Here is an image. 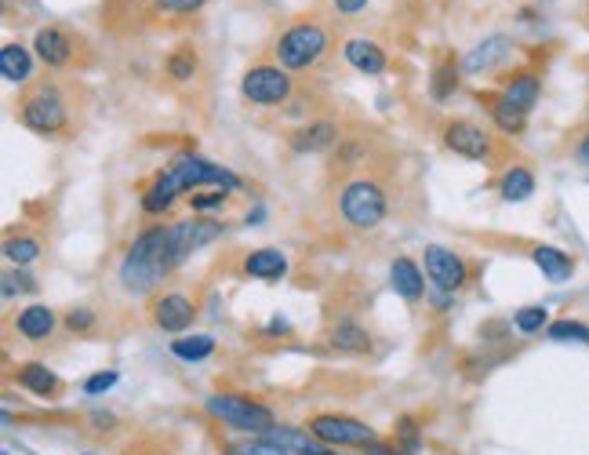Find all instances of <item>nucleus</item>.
Masks as SVG:
<instances>
[{
    "label": "nucleus",
    "mask_w": 589,
    "mask_h": 455,
    "mask_svg": "<svg viewBox=\"0 0 589 455\" xmlns=\"http://www.w3.org/2000/svg\"><path fill=\"white\" fill-rule=\"evenodd\" d=\"M15 383L33 397H44V401H55L62 394V379L51 372L44 361H26L19 364V372H15Z\"/></svg>",
    "instance_id": "nucleus-18"
},
{
    "label": "nucleus",
    "mask_w": 589,
    "mask_h": 455,
    "mask_svg": "<svg viewBox=\"0 0 589 455\" xmlns=\"http://www.w3.org/2000/svg\"><path fill=\"white\" fill-rule=\"evenodd\" d=\"M575 161H579V164H589V128L579 135V142H575Z\"/></svg>",
    "instance_id": "nucleus-42"
},
{
    "label": "nucleus",
    "mask_w": 589,
    "mask_h": 455,
    "mask_svg": "<svg viewBox=\"0 0 589 455\" xmlns=\"http://www.w3.org/2000/svg\"><path fill=\"white\" fill-rule=\"evenodd\" d=\"M422 266H426V281H430L433 292H440V295L462 292L466 281H470L466 259L455 255L451 248H444V244H430V248L422 252Z\"/></svg>",
    "instance_id": "nucleus-10"
},
{
    "label": "nucleus",
    "mask_w": 589,
    "mask_h": 455,
    "mask_svg": "<svg viewBox=\"0 0 589 455\" xmlns=\"http://www.w3.org/2000/svg\"><path fill=\"white\" fill-rule=\"evenodd\" d=\"M84 455H95V452H84Z\"/></svg>",
    "instance_id": "nucleus-43"
},
{
    "label": "nucleus",
    "mask_w": 589,
    "mask_h": 455,
    "mask_svg": "<svg viewBox=\"0 0 589 455\" xmlns=\"http://www.w3.org/2000/svg\"><path fill=\"white\" fill-rule=\"evenodd\" d=\"M444 146L455 157L466 161H484L488 164L495 157V135L488 128H480L477 121H448L444 124Z\"/></svg>",
    "instance_id": "nucleus-11"
},
{
    "label": "nucleus",
    "mask_w": 589,
    "mask_h": 455,
    "mask_svg": "<svg viewBox=\"0 0 589 455\" xmlns=\"http://www.w3.org/2000/svg\"><path fill=\"white\" fill-rule=\"evenodd\" d=\"M150 317H153V324H157L160 332L182 335L193 321H197V303H193L190 295H182V292H164V295H157V299H153Z\"/></svg>",
    "instance_id": "nucleus-13"
},
{
    "label": "nucleus",
    "mask_w": 589,
    "mask_h": 455,
    "mask_svg": "<svg viewBox=\"0 0 589 455\" xmlns=\"http://www.w3.org/2000/svg\"><path fill=\"white\" fill-rule=\"evenodd\" d=\"M306 430L331 448H368L379 441L375 426H368L364 419H353V415H339V412L313 415V419H306Z\"/></svg>",
    "instance_id": "nucleus-7"
},
{
    "label": "nucleus",
    "mask_w": 589,
    "mask_h": 455,
    "mask_svg": "<svg viewBox=\"0 0 589 455\" xmlns=\"http://www.w3.org/2000/svg\"><path fill=\"white\" fill-rule=\"evenodd\" d=\"M513 328L520 335H539L550 328V310L546 306H520L517 314H513Z\"/></svg>",
    "instance_id": "nucleus-33"
},
{
    "label": "nucleus",
    "mask_w": 589,
    "mask_h": 455,
    "mask_svg": "<svg viewBox=\"0 0 589 455\" xmlns=\"http://www.w3.org/2000/svg\"><path fill=\"white\" fill-rule=\"evenodd\" d=\"M240 95L251 106H284L295 95V81L284 66H251L240 77Z\"/></svg>",
    "instance_id": "nucleus-9"
},
{
    "label": "nucleus",
    "mask_w": 589,
    "mask_h": 455,
    "mask_svg": "<svg viewBox=\"0 0 589 455\" xmlns=\"http://www.w3.org/2000/svg\"><path fill=\"white\" fill-rule=\"evenodd\" d=\"M339 215L353 230H379L390 215V193L379 179H368V175L350 179L339 190Z\"/></svg>",
    "instance_id": "nucleus-3"
},
{
    "label": "nucleus",
    "mask_w": 589,
    "mask_h": 455,
    "mask_svg": "<svg viewBox=\"0 0 589 455\" xmlns=\"http://www.w3.org/2000/svg\"><path fill=\"white\" fill-rule=\"evenodd\" d=\"M230 201V190H211V193H193V212H211Z\"/></svg>",
    "instance_id": "nucleus-39"
},
{
    "label": "nucleus",
    "mask_w": 589,
    "mask_h": 455,
    "mask_svg": "<svg viewBox=\"0 0 589 455\" xmlns=\"http://www.w3.org/2000/svg\"><path fill=\"white\" fill-rule=\"evenodd\" d=\"M477 99L484 102V110H488V117L495 121V128H499V132L520 135L524 128H528V113H520L510 99H502L499 91H488V95H477Z\"/></svg>",
    "instance_id": "nucleus-23"
},
{
    "label": "nucleus",
    "mask_w": 589,
    "mask_h": 455,
    "mask_svg": "<svg viewBox=\"0 0 589 455\" xmlns=\"http://www.w3.org/2000/svg\"><path fill=\"white\" fill-rule=\"evenodd\" d=\"M66 328H70L73 335L91 332V328H95V314H91L88 306H77V310H70V314H66Z\"/></svg>",
    "instance_id": "nucleus-38"
},
{
    "label": "nucleus",
    "mask_w": 589,
    "mask_h": 455,
    "mask_svg": "<svg viewBox=\"0 0 589 455\" xmlns=\"http://www.w3.org/2000/svg\"><path fill=\"white\" fill-rule=\"evenodd\" d=\"M15 292H37V281H33L30 273H22V266L4 273V299H11Z\"/></svg>",
    "instance_id": "nucleus-36"
},
{
    "label": "nucleus",
    "mask_w": 589,
    "mask_h": 455,
    "mask_svg": "<svg viewBox=\"0 0 589 455\" xmlns=\"http://www.w3.org/2000/svg\"><path fill=\"white\" fill-rule=\"evenodd\" d=\"M4 255H8L11 266H30L40 259V241L37 237H26V233H11L8 241H4Z\"/></svg>",
    "instance_id": "nucleus-30"
},
{
    "label": "nucleus",
    "mask_w": 589,
    "mask_h": 455,
    "mask_svg": "<svg viewBox=\"0 0 589 455\" xmlns=\"http://www.w3.org/2000/svg\"><path fill=\"white\" fill-rule=\"evenodd\" d=\"M390 284H393V292H397L404 303H419L422 295H426V273H422V266L415 263V259H408V255L393 259Z\"/></svg>",
    "instance_id": "nucleus-20"
},
{
    "label": "nucleus",
    "mask_w": 589,
    "mask_h": 455,
    "mask_svg": "<svg viewBox=\"0 0 589 455\" xmlns=\"http://www.w3.org/2000/svg\"><path fill=\"white\" fill-rule=\"evenodd\" d=\"M19 124L30 128L33 135L44 139H66L73 132V117H70V99L62 95V88L55 81H37L26 84V91L19 95Z\"/></svg>",
    "instance_id": "nucleus-2"
},
{
    "label": "nucleus",
    "mask_w": 589,
    "mask_h": 455,
    "mask_svg": "<svg viewBox=\"0 0 589 455\" xmlns=\"http://www.w3.org/2000/svg\"><path fill=\"white\" fill-rule=\"evenodd\" d=\"M226 226L215 223V219H204V215H193V219H179V223L168 226V263L171 270H179L193 252L208 248L222 237Z\"/></svg>",
    "instance_id": "nucleus-8"
},
{
    "label": "nucleus",
    "mask_w": 589,
    "mask_h": 455,
    "mask_svg": "<svg viewBox=\"0 0 589 455\" xmlns=\"http://www.w3.org/2000/svg\"><path fill=\"white\" fill-rule=\"evenodd\" d=\"M328 51H331V33L324 30L317 19L291 22L288 30L277 37V44H273L277 66H284L288 73L291 70H313Z\"/></svg>",
    "instance_id": "nucleus-4"
},
{
    "label": "nucleus",
    "mask_w": 589,
    "mask_h": 455,
    "mask_svg": "<svg viewBox=\"0 0 589 455\" xmlns=\"http://www.w3.org/2000/svg\"><path fill=\"white\" fill-rule=\"evenodd\" d=\"M262 437L273 441L277 448H284L288 455H339V448L317 441L306 426H273L270 434H262Z\"/></svg>",
    "instance_id": "nucleus-15"
},
{
    "label": "nucleus",
    "mask_w": 589,
    "mask_h": 455,
    "mask_svg": "<svg viewBox=\"0 0 589 455\" xmlns=\"http://www.w3.org/2000/svg\"><path fill=\"white\" fill-rule=\"evenodd\" d=\"M342 59L350 62L357 73H364V77H379V73L390 70L386 51L375 41H368V37H350V41L342 44Z\"/></svg>",
    "instance_id": "nucleus-17"
},
{
    "label": "nucleus",
    "mask_w": 589,
    "mask_h": 455,
    "mask_svg": "<svg viewBox=\"0 0 589 455\" xmlns=\"http://www.w3.org/2000/svg\"><path fill=\"white\" fill-rule=\"evenodd\" d=\"M455 88H459V62H455V59H440L437 70H433V77H430V95L437 102H444Z\"/></svg>",
    "instance_id": "nucleus-31"
},
{
    "label": "nucleus",
    "mask_w": 589,
    "mask_h": 455,
    "mask_svg": "<svg viewBox=\"0 0 589 455\" xmlns=\"http://www.w3.org/2000/svg\"><path fill=\"white\" fill-rule=\"evenodd\" d=\"M55 324H59V317H55L51 306L33 303L15 314V324H11V328H15V335L26 339V343H48L51 335H55Z\"/></svg>",
    "instance_id": "nucleus-16"
},
{
    "label": "nucleus",
    "mask_w": 589,
    "mask_h": 455,
    "mask_svg": "<svg viewBox=\"0 0 589 455\" xmlns=\"http://www.w3.org/2000/svg\"><path fill=\"white\" fill-rule=\"evenodd\" d=\"M364 455H408L400 445H386V441H375V445L364 448Z\"/></svg>",
    "instance_id": "nucleus-41"
},
{
    "label": "nucleus",
    "mask_w": 589,
    "mask_h": 455,
    "mask_svg": "<svg viewBox=\"0 0 589 455\" xmlns=\"http://www.w3.org/2000/svg\"><path fill=\"white\" fill-rule=\"evenodd\" d=\"M171 354L179 361H204L215 354V339L211 335H182V339H171Z\"/></svg>",
    "instance_id": "nucleus-29"
},
{
    "label": "nucleus",
    "mask_w": 589,
    "mask_h": 455,
    "mask_svg": "<svg viewBox=\"0 0 589 455\" xmlns=\"http://www.w3.org/2000/svg\"><path fill=\"white\" fill-rule=\"evenodd\" d=\"M160 179L168 182L179 197L190 190H200V186H215V190H230V193H237L240 186H244L230 168H222V164L208 161V157H197V153H182V157H175V161L160 172Z\"/></svg>",
    "instance_id": "nucleus-6"
},
{
    "label": "nucleus",
    "mask_w": 589,
    "mask_h": 455,
    "mask_svg": "<svg viewBox=\"0 0 589 455\" xmlns=\"http://www.w3.org/2000/svg\"><path fill=\"white\" fill-rule=\"evenodd\" d=\"M171 273L168 263V226H150L142 230L117 266L120 288L128 295H150Z\"/></svg>",
    "instance_id": "nucleus-1"
},
{
    "label": "nucleus",
    "mask_w": 589,
    "mask_h": 455,
    "mask_svg": "<svg viewBox=\"0 0 589 455\" xmlns=\"http://www.w3.org/2000/svg\"><path fill=\"white\" fill-rule=\"evenodd\" d=\"M531 259H535V266L542 270V277L553 284L571 281V273H575V259H571L568 252L553 248V244H535V248H531Z\"/></svg>",
    "instance_id": "nucleus-25"
},
{
    "label": "nucleus",
    "mask_w": 589,
    "mask_h": 455,
    "mask_svg": "<svg viewBox=\"0 0 589 455\" xmlns=\"http://www.w3.org/2000/svg\"><path fill=\"white\" fill-rule=\"evenodd\" d=\"M117 379H120V372H95V375H88V379H84V394L88 397H102L106 394V390H113V386H117Z\"/></svg>",
    "instance_id": "nucleus-37"
},
{
    "label": "nucleus",
    "mask_w": 589,
    "mask_h": 455,
    "mask_svg": "<svg viewBox=\"0 0 589 455\" xmlns=\"http://www.w3.org/2000/svg\"><path fill=\"white\" fill-rule=\"evenodd\" d=\"M499 193H502V201H510V204L528 201L531 193H535V172L524 168V164H510V168L499 175Z\"/></svg>",
    "instance_id": "nucleus-27"
},
{
    "label": "nucleus",
    "mask_w": 589,
    "mask_h": 455,
    "mask_svg": "<svg viewBox=\"0 0 589 455\" xmlns=\"http://www.w3.org/2000/svg\"><path fill=\"white\" fill-rule=\"evenodd\" d=\"M197 66H200V59L193 44H179V48L168 55V77L175 84H190L193 77H197Z\"/></svg>",
    "instance_id": "nucleus-28"
},
{
    "label": "nucleus",
    "mask_w": 589,
    "mask_h": 455,
    "mask_svg": "<svg viewBox=\"0 0 589 455\" xmlns=\"http://www.w3.org/2000/svg\"><path fill=\"white\" fill-rule=\"evenodd\" d=\"M150 4V11L153 15H193V11H200L204 8V0H146Z\"/></svg>",
    "instance_id": "nucleus-35"
},
{
    "label": "nucleus",
    "mask_w": 589,
    "mask_h": 455,
    "mask_svg": "<svg viewBox=\"0 0 589 455\" xmlns=\"http://www.w3.org/2000/svg\"><path fill=\"white\" fill-rule=\"evenodd\" d=\"M339 142V124L335 121H313V124H302L295 132L288 135V146L295 153H320V150H331Z\"/></svg>",
    "instance_id": "nucleus-21"
},
{
    "label": "nucleus",
    "mask_w": 589,
    "mask_h": 455,
    "mask_svg": "<svg viewBox=\"0 0 589 455\" xmlns=\"http://www.w3.org/2000/svg\"><path fill=\"white\" fill-rule=\"evenodd\" d=\"M513 37H506V33H495V37H488V41H480L477 48H470V55L462 59V70L473 73V77H480V73H495L502 66V62L513 55Z\"/></svg>",
    "instance_id": "nucleus-14"
},
{
    "label": "nucleus",
    "mask_w": 589,
    "mask_h": 455,
    "mask_svg": "<svg viewBox=\"0 0 589 455\" xmlns=\"http://www.w3.org/2000/svg\"><path fill=\"white\" fill-rule=\"evenodd\" d=\"M546 339H553V343H582V346H589V324L571 321V317H560V321H550V328H546Z\"/></svg>",
    "instance_id": "nucleus-32"
},
{
    "label": "nucleus",
    "mask_w": 589,
    "mask_h": 455,
    "mask_svg": "<svg viewBox=\"0 0 589 455\" xmlns=\"http://www.w3.org/2000/svg\"><path fill=\"white\" fill-rule=\"evenodd\" d=\"M331 8L339 11V15H360V11L368 8V0H331Z\"/></svg>",
    "instance_id": "nucleus-40"
},
{
    "label": "nucleus",
    "mask_w": 589,
    "mask_h": 455,
    "mask_svg": "<svg viewBox=\"0 0 589 455\" xmlns=\"http://www.w3.org/2000/svg\"><path fill=\"white\" fill-rule=\"evenodd\" d=\"M328 343L331 350H339V354H368L371 350V332L364 328V324L357 321H339V324H331V332H328Z\"/></svg>",
    "instance_id": "nucleus-24"
},
{
    "label": "nucleus",
    "mask_w": 589,
    "mask_h": 455,
    "mask_svg": "<svg viewBox=\"0 0 589 455\" xmlns=\"http://www.w3.org/2000/svg\"><path fill=\"white\" fill-rule=\"evenodd\" d=\"M0 73L11 84H30L33 81V55L22 44H4L0 48Z\"/></svg>",
    "instance_id": "nucleus-26"
},
{
    "label": "nucleus",
    "mask_w": 589,
    "mask_h": 455,
    "mask_svg": "<svg viewBox=\"0 0 589 455\" xmlns=\"http://www.w3.org/2000/svg\"><path fill=\"white\" fill-rule=\"evenodd\" d=\"M77 37H73L66 26H40L37 37H33V51L37 59L48 66V70H73L77 66Z\"/></svg>",
    "instance_id": "nucleus-12"
},
{
    "label": "nucleus",
    "mask_w": 589,
    "mask_h": 455,
    "mask_svg": "<svg viewBox=\"0 0 589 455\" xmlns=\"http://www.w3.org/2000/svg\"><path fill=\"white\" fill-rule=\"evenodd\" d=\"M240 270L248 273V277H255V281H280L288 273V255L280 252V248H255V252L244 255Z\"/></svg>",
    "instance_id": "nucleus-22"
},
{
    "label": "nucleus",
    "mask_w": 589,
    "mask_h": 455,
    "mask_svg": "<svg viewBox=\"0 0 589 455\" xmlns=\"http://www.w3.org/2000/svg\"><path fill=\"white\" fill-rule=\"evenodd\" d=\"M222 455H288V452L277 448L273 441H266V437H251L244 445H230Z\"/></svg>",
    "instance_id": "nucleus-34"
},
{
    "label": "nucleus",
    "mask_w": 589,
    "mask_h": 455,
    "mask_svg": "<svg viewBox=\"0 0 589 455\" xmlns=\"http://www.w3.org/2000/svg\"><path fill=\"white\" fill-rule=\"evenodd\" d=\"M499 95H502V99H510L520 113H531V110H535V102H539V95H542L539 70H517V73H510V77L502 81Z\"/></svg>",
    "instance_id": "nucleus-19"
},
{
    "label": "nucleus",
    "mask_w": 589,
    "mask_h": 455,
    "mask_svg": "<svg viewBox=\"0 0 589 455\" xmlns=\"http://www.w3.org/2000/svg\"><path fill=\"white\" fill-rule=\"evenodd\" d=\"M204 412H208L211 419H219L222 426L237 430V434H251V437L270 434L273 426H277V415H273L270 405H262V401L244 397V394L204 397Z\"/></svg>",
    "instance_id": "nucleus-5"
}]
</instances>
